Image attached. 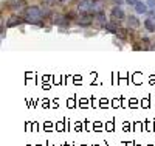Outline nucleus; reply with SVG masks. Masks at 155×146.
<instances>
[{
	"label": "nucleus",
	"mask_w": 155,
	"mask_h": 146,
	"mask_svg": "<svg viewBox=\"0 0 155 146\" xmlns=\"http://www.w3.org/2000/svg\"><path fill=\"white\" fill-rule=\"evenodd\" d=\"M95 3V0H79V5H78V11L81 14H92V6Z\"/></svg>",
	"instance_id": "1"
},
{
	"label": "nucleus",
	"mask_w": 155,
	"mask_h": 146,
	"mask_svg": "<svg viewBox=\"0 0 155 146\" xmlns=\"http://www.w3.org/2000/svg\"><path fill=\"white\" fill-rule=\"evenodd\" d=\"M53 17H54V19H53V22H54L56 25H61V26H68V23H70L68 17H65V16L56 14V16H53Z\"/></svg>",
	"instance_id": "2"
},
{
	"label": "nucleus",
	"mask_w": 155,
	"mask_h": 146,
	"mask_svg": "<svg viewBox=\"0 0 155 146\" xmlns=\"http://www.w3.org/2000/svg\"><path fill=\"white\" fill-rule=\"evenodd\" d=\"M112 17L118 19V20H123V19L126 17L123 8H121V6H113V8H112Z\"/></svg>",
	"instance_id": "3"
},
{
	"label": "nucleus",
	"mask_w": 155,
	"mask_h": 146,
	"mask_svg": "<svg viewBox=\"0 0 155 146\" xmlns=\"http://www.w3.org/2000/svg\"><path fill=\"white\" fill-rule=\"evenodd\" d=\"M22 22H25L23 19H19L17 16H12V17H9V20L6 22V26H12V25H19V23H22Z\"/></svg>",
	"instance_id": "4"
},
{
	"label": "nucleus",
	"mask_w": 155,
	"mask_h": 146,
	"mask_svg": "<svg viewBox=\"0 0 155 146\" xmlns=\"http://www.w3.org/2000/svg\"><path fill=\"white\" fill-rule=\"evenodd\" d=\"M134 8H135V11H137V12H140V14H143V12H146V11H147V6H146L144 3H141L140 0L137 2V5H135Z\"/></svg>",
	"instance_id": "5"
},
{
	"label": "nucleus",
	"mask_w": 155,
	"mask_h": 146,
	"mask_svg": "<svg viewBox=\"0 0 155 146\" xmlns=\"http://www.w3.org/2000/svg\"><path fill=\"white\" fill-rule=\"evenodd\" d=\"M144 26L147 28V31H155V22H152V19H146L144 20Z\"/></svg>",
	"instance_id": "6"
},
{
	"label": "nucleus",
	"mask_w": 155,
	"mask_h": 146,
	"mask_svg": "<svg viewBox=\"0 0 155 146\" xmlns=\"http://www.w3.org/2000/svg\"><path fill=\"white\" fill-rule=\"evenodd\" d=\"M129 25H132V26H138V25H140V22H138V19H137L135 16H130V17H129Z\"/></svg>",
	"instance_id": "7"
},
{
	"label": "nucleus",
	"mask_w": 155,
	"mask_h": 146,
	"mask_svg": "<svg viewBox=\"0 0 155 146\" xmlns=\"http://www.w3.org/2000/svg\"><path fill=\"white\" fill-rule=\"evenodd\" d=\"M137 2H138V0H127V3H130L132 6H135V5H137Z\"/></svg>",
	"instance_id": "8"
},
{
	"label": "nucleus",
	"mask_w": 155,
	"mask_h": 146,
	"mask_svg": "<svg viewBox=\"0 0 155 146\" xmlns=\"http://www.w3.org/2000/svg\"><path fill=\"white\" fill-rule=\"evenodd\" d=\"M149 5L152 6V9L155 11V2H153V0H149Z\"/></svg>",
	"instance_id": "9"
},
{
	"label": "nucleus",
	"mask_w": 155,
	"mask_h": 146,
	"mask_svg": "<svg viewBox=\"0 0 155 146\" xmlns=\"http://www.w3.org/2000/svg\"><path fill=\"white\" fill-rule=\"evenodd\" d=\"M61 3H67V2H71V0H59Z\"/></svg>",
	"instance_id": "10"
}]
</instances>
